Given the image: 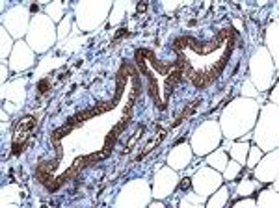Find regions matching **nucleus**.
<instances>
[{"instance_id": "3", "label": "nucleus", "mask_w": 279, "mask_h": 208, "mask_svg": "<svg viewBox=\"0 0 279 208\" xmlns=\"http://www.w3.org/2000/svg\"><path fill=\"white\" fill-rule=\"evenodd\" d=\"M188 186H190V180H188V178L181 182V188H182V189H184V188H188Z\"/></svg>"}, {"instance_id": "2", "label": "nucleus", "mask_w": 279, "mask_h": 208, "mask_svg": "<svg viewBox=\"0 0 279 208\" xmlns=\"http://www.w3.org/2000/svg\"><path fill=\"white\" fill-rule=\"evenodd\" d=\"M48 89H50V78H45L39 82V93H46Z\"/></svg>"}, {"instance_id": "1", "label": "nucleus", "mask_w": 279, "mask_h": 208, "mask_svg": "<svg viewBox=\"0 0 279 208\" xmlns=\"http://www.w3.org/2000/svg\"><path fill=\"white\" fill-rule=\"evenodd\" d=\"M35 128V119L34 117H23L21 121L15 123V128H13V139H11V154L17 156L21 150L26 147L28 139H30L32 132Z\"/></svg>"}, {"instance_id": "4", "label": "nucleus", "mask_w": 279, "mask_h": 208, "mask_svg": "<svg viewBox=\"0 0 279 208\" xmlns=\"http://www.w3.org/2000/svg\"><path fill=\"white\" fill-rule=\"evenodd\" d=\"M145 8H147V4H140L138 6V11H145Z\"/></svg>"}]
</instances>
